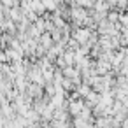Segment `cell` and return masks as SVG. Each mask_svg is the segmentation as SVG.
Instances as JSON below:
<instances>
[{
    "instance_id": "cell-1",
    "label": "cell",
    "mask_w": 128,
    "mask_h": 128,
    "mask_svg": "<svg viewBox=\"0 0 128 128\" xmlns=\"http://www.w3.org/2000/svg\"><path fill=\"white\" fill-rule=\"evenodd\" d=\"M119 20H121V23H123V25H124V26L128 28V16H124V14H123V16L119 18Z\"/></svg>"
}]
</instances>
